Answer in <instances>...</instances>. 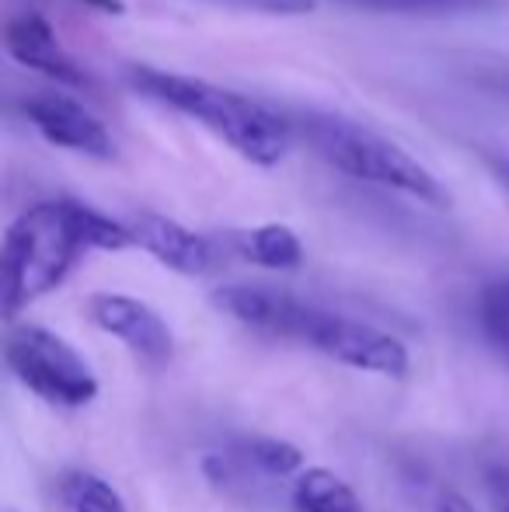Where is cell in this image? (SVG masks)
Masks as SVG:
<instances>
[{
  "instance_id": "obj_1",
  "label": "cell",
  "mask_w": 509,
  "mask_h": 512,
  "mask_svg": "<svg viewBox=\"0 0 509 512\" xmlns=\"http://www.w3.org/2000/svg\"><path fill=\"white\" fill-rule=\"evenodd\" d=\"M136 248L129 223L98 213L77 199H46L28 206L4 234L0 310L7 321L53 293L91 251Z\"/></svg>"
},
{
  "instance_id": "obj_2",
  "label": "cell",
  "mask_w": 509,
  "mask_h": 512,
  "mask_svg": "<svg viewBox=\"0 0 509 512\" xmlns=\"http://www.w3.org/2000/svg\"><path fill=\"white\" fill-rule=\"evenodd\" d=\"M126 84L136 95L171 108L178 115H189L199 126L227 143L234 154L258 168H276L290 154L293 129L290 119L272 112L269 105L252 102L231 88H220L203 77L175 74V70H157L147 63H129L123 70Z\"/></svg>"
},
{
  "instance_id": "obj_3",
  "label": "cell",
  "mask_w": 509,
  "mask_h": 512,
  "mask_svg": "<svg viewBox=\"0 0 509 512\" xmlns=\"http://www.w3.org/2000/svg\"><path fill=\"white\" fill-rule=\"evenodd\" d=\"M286 119H290L293 140H304L311 154H318L328 168L342 171L346 178L381 185V189L401 192L436 209L450 206V192L443 189L440 178L419 157L377 129L360 126L346 115L321 112V108H300Z\"/></svg>"
},
{
  "instance_id": "obj_4",
  "label": "cell",
  "mask_w": 509,
  "mask_h": 512,
  "mask_svg": "<svg viewBox=\"0 0 509 512\" xmlns=\"http://www.w3.org/2000/svg\"><path fill=\"white\" fill-rule=\"evenodd\" d=\"M7 370L35 398L56 408H84L98 398V377L88 359L42 324H11L4 342Z\"/></svg>"
},
{
  "instance_id": "obj_5",
  "label": "cell",
  "mask_w": 509,
  "mask_h": 512,
  "mask_svg": "<svg viewBox=\"0 0 509 512\" xmlns=\"http://www.w3.org/2000/svg\"><path fill=\"white\" fill-rule=\"evenodd\" d=\"M304 345L332 356L335 363L353 366V370L363 373H377V377H405L408 373V349L398 338L387 335L377 324L332 314L325 307L314 310Z\"/></svg>"
},
{
  "instance_id": "obj_6",
  "label": "cell",
  "mask_w": 509,
  "mask_h": 512,
  "mask_svg": "<svg viewBox=\"0 0 509 512\" xmlns=\"http://www.w3.org/2000/svg\"><path fill=\"white\" fill-rule=\"evenodd\" d=\"M21 112L39 129L42 140L53 143V147L74 150V154L95 157V161H112L116 157V140H112L109 126L70 95H60V91L28 95L21 102Z\"/></svg>"
},
{
  "instance_id": "obj_7",
  "label": "cell",
  "mask_w": 509,
  "mask_h": 512,
  "mask_svg": "<svg viewBox=\"0 0 509 512\" xmlns=\"http://www.w3.org/2000/svg\"><path fill=\"white\" fill-rule=\"evenodd\" d=\"M213 307L224 310L227 317H234L238 324L258 331V335L272 338H293L304 342L307 328L314 321V304L293 297L286 290H272V286H248V283H231L213 290Z\"/></svg>"
},
{
  "instance_id": "obj_8",
  "label": "cell",
  "mask_w": 509,
  "mask_h": 512,
  "mask_svg": "<svg viewBox=\"0 0 509 512\" xmlns=\"http://www.w3.org/2000/svg\"><path fill=\"white\" fill-rule=\"evenodd\" d=\"M88 321L105 335L119 338L136 359L150 366H164L175 352V335L168 321L150 304L126 293H95L88 297Z\"/></svg>"
},
{
  "instance_id": "obj_9",
  "label": "cell",
  "mask_w": 509,
  "mask_h": 512,
  "mask_svg": "<svg viewBox=\"0 0 509 512\" xmlns=\"http://www.w3.org/2000/svg\"><path fill=\"white\" fill-rule=\"evenodd\" d=\"M129 234H133L136 248L154 255L157 262L168 265L178 276H206L224 258L217 237L196 234L185 223L168 220V216H157V213H136L129 220Z\"/></svg>"
},
{
  "instance_id": "obj_10",
  "label": "cell",
  "mask_w": 509,
  "mask_h": 512,
  "mask_svg": "<svg viewBox=\"0 0 509 512\" xmlns=\"http://www.w3.org/2000/svg\"><path fill=\"white\" fill-rule=\"evenodd\" d=\"M4 46L14 63L63 84V88H88L91 84L88 70H81V63L63 49L53 25L39 11L11 14L4 25Z\"/></svg>"
},
{
  "instance_id": "obj_11",
  "label": "cell",
  "mask_w": 509,
  "mask_h": 512,
  "mask_svg": "<svg viewBox=\"0 0 509 512\" xmlns=\"http://www.w3.org/2000/svg\"><path fill=\"white\" fill-rule=\"evenodd\" d=\"M217 244L224 255H234L241 262H252L258 269H272V272L300 269V262H304V244L283 223L224 230V234H217Z\"/></svg>"
},
{
  "instance_id": "obj_12",
  "label": "cell",
  "mask_w": 509,
  "mask_h": 512,
  "mask_svg": "<svg viewBox=\"0 0 509 512\" xmlns=\"http://www.w3.org/2000/svg\"><path fill=\"white\" fill-rule=\"evenodd\" d=\"M293 512H363V502L346 481L328 467H304L290 481Z\"/></svg>"
},
{
  "instance_id": "obj_13",
  "label": "cell",
  "mask_w": 509,
  "mask_h": 512,
  "mask_svg": "<svg viewBox=\"0 0 509 512\" xmlns=\"http://www.w3.org/2000/svg\"><path fill=\"white\" fill-rule=\"evenodd\" d=\"M234 453L252 467L258 478L283 481V478H297V474L304 471V453L293 443H286V439L252 436V439H241V443L234 446Z\"/></svg>"
},
{
  "instance_id": "obj_14",
  "label": "cell",
  "mask_w": 509,
  "mask_h": 512,
  "mask_svg": "<svg viewBox=\"0 0 509 512\" xmlns=\"http://www.w3.org/2000/svg\"><path fill=\"white\" fill-rule=\"evenodd\" d=\"M60 499L70 512H129L123 495L95 471L60 474Z\"/></svg>"
},
{
  "instance_id": "obj_15",
  "label": "cell",
  "mask_w": 509,
  "mask_h": 512,
  "mask_svg": "<svg viewBox=\"0 0 509 512\" xmlns=\"http://www.w3.org/2000/svg\"><path fill=\"white\" fill-rule=\"evenodd\" d=\"M478 324H482L489 345L509 363V272L482 286L478 293Z\"/></svg>"
},
{
  "instance_id": "obj_16",
  "label": "cell",
  "mask_w": 509,
  "mask_h": 512,
  "mask_svg": "<svg viewBox=\"0 0 509 512\" xmlns=\"http://www.w3.org/2000/svg\"><path fill=\"white\" fill-rule=\"evenodd\" d=\"M339 4L367 7V11H384V14H429V18H443V14L489 11L499 0H339Z\"/></svg>"
},
{
  "instance_id": "obj_17",
  "label": "cell",
  "mask_w": 509,
  "mask_h": 512,
  "mask_svg": "<svg viewBox=\"0 0 509 512\" xmlns=\"http://www.w3.org/2000/svg\"><path fill=\"white\" fill-rule=\"evenodd\" d=\"M213 4L238 7V11H258V14H307L318 0H213Z\"/></svg>"
},
{
  "instance_id": "obj_18",
  "label": "cell",
  "mask_w": 509,
  "mask_h": 512,
  "mask_svg": "<svg viewBox=\"0 0 509 512\" xmlns=\"http://www.w3.org/2000/svg\"><path fill=\"white\" fill-rule=\"evenodd\" d=\"M419 512H478V509L464 495L450 492V488H422Z\"/></svg>"
},
{
  "instance_id": "obj_19",
  "label": "cell",
  "mask_w": 509,
  "mask_h": 512,
  "mask_svg": "<svg viewBox=\"0 0 509 512\" xmlns=\"http://www.w3.org/2000/svg\"><path fill=\"white\" fill-rule=\"evenodd\" d=\"M489 499L496 512H509V471L489 474Z\"/></svg>"
},
{
  "instance_id": "obj_20",
  "label": "cell",
  "mask_w": 509,
  "mask_h": 512,
  "mask_svg": "<svg viewBox=\"0 0 509 512\" xmlns=\"http://www.w3.org/2000/svg\"><path fill=\"white\" fill-rule=\"evenodd\" d=\"M489 164H492V171H496V178H499V185L509 192V154H496V157H489Z\"/></svg>"
},
{
  "instance_id": "obj_21",
  "label": "cell",
  "mask_w": 509,
  "mask_h": 512,
  "mask_svg": "<svg viewBox=\"0 0 509 512\" xmlns=\"http://www.w3.org/2000/svg\"><path fill=\"white\" fill-rule=\"evenodd\" d=\"M81 4L95 7V11H102V14H123L126 11L123 0H81Z\"/></svg>"
}]
</instances>
